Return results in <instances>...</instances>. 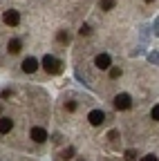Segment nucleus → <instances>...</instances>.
<instances>
[{
	"mask_svg": "<svg viewBox=\"0 0 159 161\" xmlns=\"http://www.w3.org/2000/svg\"><path fill=\"white\" fill-rule=\"evenodd\" d=\"M43 67H45L47 74H61L63 72V63L58 58H54L52 54H45L43 56Z\"/></svg>",
	"mask_w": 159,
	"mask_h": 161,
	"instance_id": "1",
	"label": "nucleus"
},
{
	"mask_svg": "<svg viewBox=\"0 0 159 161\" xmlns=\"http://www.w3.org/2000/svg\"><path fill=\"white\" fill-rule=\"evenodd\" d=\"M3 23L9 25V27H16L18 23H20V14H18L16 9H7V11L3 14Z\"/></svg>",
	"mask_w": 159,
	"mask_h": 161,
	"instance_id": "2",
	"label": "nucleus"
},
{
	"mask_svg": "<svg viewBox=\"0 0 159 161\" xmlns=\"http://www.w3.org/2000/svg\"><path fill=\"white\" fill-rule=\"evenodd\" d=\"M130 105H132L130 94H116L114 96V108L116 110H130Z\"/></svg>",
	"mask_w": 159,
	"mask_h": 161,
	"instance_id": "3",
	"label": "nucleus"
},
{
	"mask_svg": "<svg viewBox=\"0 0 159 161\" xmlns=\"http://www.w3.org/2000/svg\"><path fill=\"white\" fill-rule=\"evenodd\" d=\"M31 139L36 141V143H45V141H47V130L45 128H31Z\"/></svg>",
	"mask_w": 159,
	"mask_h": 161,
	"instance_id": "4",
	"label": "nucleus"
},
{
	"mask_svg": "<svg viewBox=\"0 0 159 161\" xmlns=\"http://www.w3.org/2000/svg\"><path fill=\"white\" fill-rule=\"evenodd\" d=\"M94 65H96L99 69H108V67L112 65V58H110L108 54H99V56L94 58Z\"/></svg>",
	"mask_w": 159,
	"mask_h": 161,
	"instance_id": "5",
	"label": "nucleus"
},
{
	"mask_svg": "<svg viewBox=\"0 0 159 161\" xmlns=\"http://www.w3.org/2000/svg\"><path fill=\"white\" fill-rule=\"evenodd\" d=\"M36 69H38V60H36V58L29 56V58L23 60V72H25V74H34Z\"/></svg>",
	"mask_w": 159,
	"mask_h": 161,
	"instance_id": "6",
	"label": "nucleus"
},
{
	"mask_svg": "<svg viewBox=\"0 0 159 161\" xmlns=\"http://www.w3.org/2000/svg\"><path fill=\"white\" fill-rule=\"evenodd\" d=\"M88 121H90L92 125H101L103 121H105V114H103L101 110H92V112H90V116H88Z\"/></svg>",
	"mask_w": 159,
	"mask_h": 161,
	"instance_id": "7",
	"label": "nucleus"
},
{
	"mask_svg": "<svg viewBox=\"0 0 159 161\" xmlns=\"http://www.w3.org/2000/svg\"><path fill=\"white\" fill-rule=\"evenodd\" d=\"M11 128H14V121H11L9 116H0V134L11 132Z\"/></svg>",
	"mask_w": 159,
	"mask_h": 161,
	"instance_id": "8",
	"label": "nucleus"
},
{
	"mask_svg": "<svg viewBox=\"0 0 159 161\" xmlns=\"http://www.w3.org/2000/svg\"><path fill=\"white\" fill-rule=\"evenodd\" d=\"M20 49H23L20 40H16V38H14V40H9V45H7V52H9V54H18Z\"/></svg>",
	"mask_w": 159,
	"mask_h": 161,
	"instance_id": "9",
	"label": "nucleus"
},
{
	"mask_svg": "<svg viewBox=\"0 0 159 161\" xmlns=\"http://www.w3.org/2000/svg\"><path fill=\"white\" fill-rule=\"evenodd\" d=\"M114 5H116V0H101V9L103 11H110Z\"/></svg>",
	"mask_w": 159,
	"mask_h": 161,
	"instance_id": "10",
	"label": "nucleus"
},
{
	"mask_svg": "<svg viewBox=\"0 0 159 161\" xmlns=\"http://www.w3.org/2000/svg\"><path fill=\"white\" fill-rule=\"evenodd\" d=\"M110 69V78H119L121 76V67H108Z\"/></svg>",
	"mask_w": 159,
	"mask_h": 161,
	"instance_id": "11",
	"label": "nucleus"
},
{
	"mask_svg": "<svg viewBox=\"0 0 159 161\" xmlns=\"http://www.w3.org/2000/svg\"><path fill=\"white\" fill-rule=\"evenodd\" d=\"M65 110H67V112H74V110H76V101H67V103H65Z\"/></svg>",
	"mask_w": 159,
	"mask_h": 161,
	"instance_id": "12",
	"label": "nucleus"
},
{
	"mask_svg": "<svg viewBox=\"0 0 159 161\" xmlns=\"http://www.w3.org/2000/svg\"><path fill=\"white\" fill-rule=\"evenodd\" d=\"M150 116H152V119H155V121H157V119H159V105H157V103H155V108H152V110H150Z\"/></svg>",
	"mask_w": 159,
	"mask_h": 161,
	"instance_id": "13",
	"label": "nucleus"
},
{
	"mask_svg": "<svg viewBox=\"0 0 159 161\" xmlns=\"http://www.w3.org/2000/svg\"><path fill=\"white\" fill-rule=\"evenodd\" d=\"M134 159H137V152L134 150H128L126 152V161H134Z\"/></svg>",
	"mask_w": 159,
	"mask_h": 161,
	"instance_id": "14",
	"label": "nucleus"
},
{
	"mask_svg": "<svg viewBox=\"0 0 159 161\" xmlns=\"http://www.w3.org/2000/svg\"><path fill=\"white\" fill-rule=\"evenodd\" d=\"M58 40H61V43H67V40H70L67 31H61V34H58Z\"/></svg>",
	"mask_w": 159,
	"mask_h": 161,
	"instance_id": "15",
	"label": "nucleus"
},
{
	"mask_svg": "<svg viewBox=\"0 0 159 161\" xmlns=\"http://www.w3.org/2000/svg\"><path fill=\"white\" fill-rule=\"evenodd\" d=\"M157 58H159L157 52H150V54H148V60H150V63H155V65H157Z\"/></svg>",
	"mask_w": 159,
	"mask_h": 161,
	"instance_id": "16",
	"label": "nucleus"
},
{
	"mask_svg": "<svg viewBox=\"0 0 159 161\" xmlns=\"http://www.w3.org/2000/svg\"><path fill=\"white\" fill-rule=\"evenodd\" d=\"M78 34H81V36H88V34H90V25H83L81 29H78Z\"/></svg>",
	"mask_w": 159,
	"mask_h": 161,
	"instance_id": "17",
	"label": "nucleus"
},
{
	"mask_svg": "<svg viewBox=\"0 0 159 161\" xmlns=\"http://www.w3.org/2000/svg\"><path fill=\"white\" fill-rule=\"evenodd\" d=\"M139 161H157V157H155V154H144Z\"/></svg>",
	"mask_w": 159,
	"mask_h": 161,
	"instance_id": "18",
	"label": "nucleus"
},
{
	"mask_svg": "<svg viewBox=\"0 0 159 161\" xmlns=\"http://www.w3.org/2000/svg\"><path fill=\"white\" fill-rule=\"evenodd\" d=\"M63 157H65V159H72V157H74V148H67V150L63 152Z\"/></svg>",
	"mask_w": 159,
	"mask_h": 161,
	"instance_id": "19",
	"label": "nucleus"
},
{
	"mask_svg": "<svg viewBox=\"0 0 159 161\" xmlns=\"http://www.w3.org/2000/svg\"><path fill=\"white\" fill-rule=\"evenodd\" d=\"M108 136H110V141H116V139H119V132H114V130H112Z\"/></svg>",
	"mask_w": 159,
	"mask_h": 161,
	"instance_id": "20",
	"label": "nucleus"
},
{
	"mask_svg": "<svg viewBox=\"0 0 159 161\" xmlns=\"http://www.w3.org/2000/svg\"><path fill=\"white\" fill-rule=\"evenodd\" d=\"M11 94H14V92H11V90H5V92H3V98H9V96H11Z\"/></svg>",
	"mask_w": 159,
	"mask_h": 161,
	"instance_id": "21",
	"label": "nucleus"
},
{
	"mask_svg": "<svg viewBox=\"0 0 159 161\" xmlns=\"http://www.w3.org/2000/svg\"><path fill=\"white\" fill-rule=\"evenodd\" d=\"M146 3H152V0H146Z\"/></svg>",
	"mask_w": 159,
	"mask_h": 161,
	"instance_id": "22",
	"label": "nucleus"
}]
</instances>
